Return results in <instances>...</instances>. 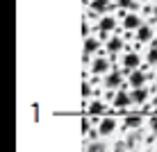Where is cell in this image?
<instances>
[{
	"label": "cell",
	"instance_id": "cell-23",
	"mask_svg": "<svg viewBox=\"0 0 157 152\" xmlns=\"http://www.w3.org/2000/svg\"><path fill=\"white\" fill-rule=\"evenodd\" d=\"M89 152H102L100 148H96V145H94V148H89Z\"/></svg>",
	"mask_w": 157,
	"mask_h": 152
},
{
	"label": "cell",
	"instance_id": "cell-8",
	"mask_svg": "<svg viewBox=\"0 0 157 152\" xmlns=\"http://www.w3.org/2000/svg\"><path fill=\"white\" fill-rule=\"evenodd\" d=\"M121 84H123V73H121V70H112V73H107V77H105V86H107V89H118Z\"/></svg>",
	"mask_w": 157,
	"mask_h": 152
},
{
	"label": "cell",
	"instance_id": "cell-2",
	"mask_svg": "<svg viewBox=\"0 0 157 152\" xmlns=\"http://www.w3.org/2000/svg\"><path fill=\"white\" fill-rule=\"evenodd\" d=\"M89 70L94 75L107 73V70H109V59H107V57H94V59H91V64H89Z\"/></svg>",
	"mask_w": 157,
	"mask_h": 152
},
{
	"label": "cell",
	"instance_id": "cell-15",
	"mask_svg": "<svg viewBox=\"0 0 157 152\" xmlns=\"http://www.w3.org/2000/svg\"><path fill=\"white\" fill-rule=\"evenodd\" d=\"M102 111H105V105H102L100 100H94V102H89V113H91V116H100Z\"/></svg>",
	"mask_w": 157,
	"mask_h": 152
},
{
	"label": "cell",
	"instance_id": "cell-16",
	"mask_svg": "<svg viewBox=\"0 0 157 152\" xmlns=\"http://www.w3.org/2000/svg\"><path fill=\"white\" fill-rule=\"evenodd\" d=\"M146 61H148L150 66L157 64V43H153V46L148 48V52H146Z\"/></svg>",
	"mask_w": 157,
	"mask_h": 152
},
{
	"label": "cell",
	"instance_id": "cell-20",
	"mask_svg": "<svg viewBox=\"0 0 157 152\" xmlns=\"http://www.w3.org/2000/svg\"><path fill=\"white\" fill-rule=\"evenodd\" d=\"M82 93H84V95L91 93V82H84V84H82Z\"/></svg>",
	"mask_w": 157,
	"mask_h": 152
},
{
	"label": "cell",
	"instance_id": "cell-21",
	"mask_svg": "<svg viewBox=\"0 0 157 152\" xmlns=\"http://www.w3.org/2000/svg\"><path fill=\"white\" fill-rule=\"evenodd\" d=\"M89 129H91V123L89 120H82V134H89Z\"/></svg>",
	"mask_w": 157,
	"mask_h": 152
},
{
	"label": "cell",
	"instance_id": "cell-19",
	"mask_svg": "<svg viewBox=\"0 0 157 152\" xmlns=\"http://www.w3.org/2000/svg\"><path fill=\"white\" fill-rule=\"evenodd\" d=\"M125 150H128L125 141H116V143H114V152H125Z\"/></svg>",
	"mask_w": 157,
	"mask_h": 152
},
{
	"label": "cell",
	"instance_id": "cell-9",
	"mask_svg": "<svg viewBox=\"0 0 157 152\" xmlns=\"http://www.w3.org/2000/svg\"><path fill=\"white\" fill-rule=\"evenodd\" d=\"M130 98H132V105H144V102L150 98V91L146 89V86H141V89H132V91H130Z\"/></svg>",
	"mask_w": 157,
	"mask_h": 152
},
{
	"label": "cell",
	"instance_id": "cell-5",
	"mask_svg": "<svg viewBox=\"0 0 157 152\" xmlns=\"http://www.w3.org/2000/svg\"><path fill=\"white\" fill-rule=\"evenodd\" d=\"M128 84L132 86V89H141V86H146V73H144L141 68L128 73Z\"/></svg>",
	"mask_w": 157,
	"mask_h": 152
},
{
	"label": "cell",
	"instance_id": "cell-3",
	"mask_svg": "<svg viewBox=\"0 0 157 152\" xmlns=\"http://www.w3.org/2000/svg\"><path fill=\"white\" fill-rule=\"evenodd\" d=\"M96 30H98L102 36L112 34V30H116V18L114 16H102V18L98 20V25H96Z\"/></svg>",
	"mask_w": 157,
	"mask_h": 152
},
{
	"label": "cell",
	"instance_id": "cell-12",
	"mask_svg": "<svg viewBox=\"0 0 157 152\" xmlns=\"http://www.w3.org/2000/svg\"><path fill=\"white\" fill-rule=\"evenodd\" d=\"M123 48V39L121 36H109V39H107V52H109V55H116L118 50H121Z\"/></svg>",
	"mask_w": 157,
	"mask_h": 152
},
{
	"label": "cell",
	"instance_id": "cell-11",
	"mask_svg": "<svg viewBox=\"0 0 157 152\" xmlns=\"http://www.w3.org/2000/svg\"><path fill=\"white\" fill-rule=\"evenodd\" d=\"M98 48H100V41L96 39V36H86V39H84V55H86V57L96 55V52H98Z\"/></svg>",
	"mask_w": 157,
	"mask_h": 152
},
{
	"label": "cell",
	"instance_id": "cell-1",
	"mask_svg": "<svg viewBox=\"0 0 157 152\" xmlns=\"http://www.w3.org/2000/svg\"><path fill=\"white\" fill-rule=\"evenodd\" d=\"M112 105H114V109H125L128 105H132V98H130L128 91L118 89L114 95H112Z\"/></svg>",
	"mask_w": 157,
	"mask_h": 152
},
{
	"label": "cell",
	"instance_id": "cell-18",
	"mask_svg": "<svg viewBox=\"0 0 157 152\" xmlns=\"http://www.w3.org/2000/svg\"><path fill=\"white\" fill-rule=\"evenodd\" d=\"M139 139H141V136H139V134H137V132H134V134H132V136H128V141H125V143H128V148H134V145H137V143H139Z\"/></svg>",
	"mask_w": 157,
	"mask_h": 152
},
{
	"label": "cell",
	"instance_id": "cell-4",
	"mask_svg": "<svg viewBox=\"0 0 157 152\" xmlns=\"http://www.w3.org/2000/svg\"><path fill=\"white\" fill-rule=\"evenodd\" d=\"M116 125H118V123H116V118H114V116L102 118V120L98 123V134H100V136H109V134L116 129Z\"/></svg>",
	"mask_w": 157,
	"mask_h": 152
},
{
	"label": "cell",
	"instance_id": "cell-7",
	"mask_svg": "<svg viewBox=\"0 0 157 152\" xmlns=\"http://www.w3.org/2000/svg\"><path fill=\"white\" fill-rule=\"evenodd\" d=\"M123 66H125L128 73H132V70H137L141 66V57L137 52H128V55H123Z\"/></svg>",
	"mask_w": 157,
	"mask_h": 152
},
{
	"label": "cell",
	"instance_id": "cell-10",
	"mask_svg": "<svg viewBox=\"0 0 157 152\" xmlns=\"http://www.w3.org/2000/svg\"><path fill=\"white\" fill-rule=\"evenodd\" d=\"M155 36V30L150 28V25H141V28L137 30V41L139 43H150Z\"/></svg>",
	"mask_w": 157,
	"mask_h": 152
},
{
	"label": "cell",
	"instance_id": "cell-24",
	"mask_svg": "<svg viewBox=\"0 0 157 152\" xmlns=\"http://www.w3.org/2000/svg\"><path fill=\"white\" fill-rule=\"evenodd\" d=\"M153 14H155V18H157V5H155V7H153Z\"/></svg>",
	"mask_w": 157,
	"mask_h": 152
},
{
	"label": "cell",
	"instance_id": "cell-13",
	"mask_svg": "<svg viewBox=\"0 0 157 152\" xmlns=\"http://www.w3.org/2000/svg\"><path fill=\"white\" fill-rule=\"evenodd\" d=\"M123 125H125V129H139V127L144 125V120H141V116H139V113H130Z\"/></svg>",
	"mask_w": 157,
	"mask_h": 152
},
{
	"label": "cell",
	"instance_id": "cell-6",
	"mask_svg": "<svg viewBox=\"0 0 157 152\" xmlns=\"http://www.w3.org/2000/svg\"><path fill=\"white\" fill-rule=\"evenodd\" d=\"M141 16H139V14H132V12H130V14H125V16H123V28H125V30H130V32H137L139 28H141Z\"/></svg>",
	"mask_w": 157,
	"mask_h": 152
},
{
	"label": "cell",
	"instance_id": "cell-14",
	"mask_svg": "<svg viewBox=\"0 0 157 152\" xmlns=\"http://www.w3.org/2000/svg\"><path fill=\"white\" fill-rule=\"evenodd\" d=\"M109 5H112V0H91V12L102 14V12L109 9Z\"/></svg>",
	"mask_w": 157,
	"mask_h": 152
},
{
	"label": "cell",
	"instance_id": "cell-22",
	"mask_svg": "<svg viewBox=\"0 0 157 152\" xmlns=\"http://www.w3.org/2000/svg\"><path fill=\"white\" fill-rule=\"evenodd\" d=\"M150 127H153V132H157V116L150 118Z\"/></svg>",
	"mask_w": 157,
	"mask_h": 152
},
{
	"label": "cell",
	"instance_id": "cell-17",
	"mask_svg": "<svg viewBox=\"0 0 157 152\" xmlns=\"http://www.w3.org/2000/svg\"><path fill=\"white\" fill-rule=\"evenodd\" d=\"M116 5L121 9H134L137 7V2H134V0H116Z\"/></svg>",
	"mask_w": 157,
	"mask_h": 152
}]
</instances>
